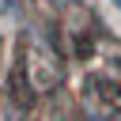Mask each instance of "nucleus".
<instances>
[{
    "mask_svg": "<svg viewBox=\"0 0 121 121\" xmlns=\"http://www.w3.org/2000/svg\"><path fill=\"white\" fill-rule=\"evenodd\" d=\"M113 4H117V8H121V0H113Z\"/></svg>",
    "mask_w": 121,
    "mask_h": 121,
    "instance_id": "obj_1",
    "label": "nucleus"
}]
</instances>
